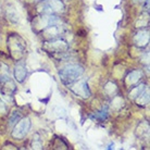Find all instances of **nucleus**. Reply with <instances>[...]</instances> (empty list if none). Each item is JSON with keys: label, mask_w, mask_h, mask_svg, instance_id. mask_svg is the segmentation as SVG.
I'll use <instances>...</instances> for the list:
<instances>
[{"label": "nucleus", "mask_w": 150, "mask_h": 150, "mask_svg": "<svg viewBox=\"0 0 150 150\" xmlns=\"http://www.w3.org/2000/svg\"><path fill=\"white\" fill-rule=\"evenodd\" d=\"M7 46L9 48V52L14 60H22L24 54H25L26 44L21 36L16 34L9 35V37L7 39Z\"/></svg>", "instance_id": "f257e3e1"}, {"label": "nucleus", "mask_w": 150, "mask_h": 150, "mask_svg": "<svg viewBox=\"0 0 150 150\" xmlns=\"http://www.w3.org/2000/svg\"><path fill=\"white\" fill-rule=\"evenodd\" d=\"M83 73H84V69L81 65L70 64V65H67L65 68L61 69L59 75H60V79L64 85H71L82 76Z\"/></svg>", "instance_id": "f03ea898"}, {"label": "nucleus", "mask_w": 150, "mask_h": 150, "mask_svg": "<svg viewBox=\"0 0 150 150\" xmlns=\"http://www.w3.org/2000/svg\"><path fill=\"white\" fill-rule=\"evenodd\" d=\"M64 10L62 0H42L37 6V11L40 14L56 15Z\"/></svg>", "instance_id": "7ed1b4c3"}, {"label": "nucleus", "mask_w": 150, "mask_h": 150, "mask_svg": "<svg viewBox=\"0 0 150 150\" xmlns=\"http://www.w3.org/2000/svg\"><path fill=\"white\" fill-rule=\"evenodd\" d=\"M44 49H45L46 51H48V52L63 54L67 51H69V44L60 37L53 38V39L45 41Z\"/></svg>", "instance_id": "20e7f679"}, {"label": "nucleus", "mask_w": 150, "mask_h": 150, "mask_svg": "<svg viewBox=\"0 0 150 150\" xmlns=\"http://www.w3.org/2000/svg\"><path fill=\"white\" fill-rule=\"evenodd\" d=\"M30 125H32V122L28 117H22L15 124L14 128L12 131V137L15 139H23L30 132Z\"/></svg>", "instance_id": "39448f33"}, {"label": "nucleus", "mask_w": 150, "mask_h": 150, "mask_svg": "<svg viewBox=\"0 0 150 150\" xmlns=\"http://www.w3.org/2000/svg\"><path fill=\"white\" fill-rule=\"evenodd\" d=\"M64 30H65V27L61 24V21L59 20V21L52 23L51 25H49L48 27H46L45 30H42V36L45 37V39L50 40L53 38L60 37L64 33Z\"/></svg>", "instance_id": "423d86ee"}, {"label": "nucleus", "mask_w": 150, "mask_h": 150, "mask_svg": "<svg viewBox=\"0 0 150 150\" xmlns=\"http://www.w3.org/2000/svg\"><path fill=\"white\" fill-rule=\"evenodd\" d=\"M71 90L75 95L82 98H88L90 96V90L88 88L86 81H79V82L75 83L74 86L71 87Z\"/></svg>", "instance_id": "0eeeda50"}, {"label": "nucleus", "mask_w": 150, "mask_h": 150, "mask_svg": "<svg viewBox=\"0 0 150 150\" xmlns=\"http://www.w3.org/2000/svg\"><path fill=\"white\" fill-rule=\"evenodd\" d=\"M134 42L136 46H138L140 48L146 47L149 42V32L148 30H139L134 36Z\"/></svg>", "instance_id": "6e6552de"}, {"label": "nucleus", "mask_w": 150, "mask_h": 150, "mask_svg": "<svg viewBox=\"0 0 150 150\" xmlns=\"http://www.w3.org/2000/svg\"><path fill=\"white\" fill-rule=\"evenodd\" d=\"M27 75L26 65L23 62H19L14 68V77L19 83H23Z\"/></svg>", "instance_id": "1a4fd4ad"}, {"label": "nucleus", "mask_w": 150, "mask_h": 150, "mask_svg": "<svg viewBox=\"0 0 150 150\" xmlns=\"http://www.w3.org/2000/svg\"><path fill=\"white\" fill-rule=\"evenodd\" d=\"M16 90V86H15L14 82L12 79H7L6 82L2 83L1 86V94L4 96H12Z\"/></svg>", "instance_id": "9d476101"}, {"label": "nucleus", "mask_w": 150, "mask_h": 150, "mask_svg": "<svg viewBox=\"0 0 150 150\" xmlns=\"http://www.w3.org/2000/svg\"><path fill=\"white\" fill-rule=\"evenodd\" d=\"M142 79V73L139 71H132L126 77V84L128 87H132L133 85H135L136 83L138 82L139 79Z\"/></svg>", "instance_id": "9b49d317"}, {"label": "nucleus", "mask_w": 150, "mask_h": 150, "mask_svg": "<svg viewBox=\"0 0 150 150\" xmlns=\"http://www.w3.org/2000/svg\"><path fill=\"white\" fill-rule=\"evenodd\" d=\"M10 79V69L6 63H0V83L6 82Z\"/></svg>", "instance_id": "f8f14e48"}, {"label": "nucleus", "mask_w": 150, "mask_h": 150, "mask_svg": "<svg viewBox=\"0 0 150 150\" xmlns=\"http://www.w3.org/2000/svg\"><path fill=\"white\" fill-rule=\"evenodd\" d=\"M135 101L137 102V105H146L149 102V96H148V91H146V88L140 93L138 97L135 99Z\"/></svg>", "instance_id": "ddd939ff"}, {"label": "nucleus", "mask_w": 150, "mask_h": 150, "mask_svg": "<svg viewBox=\"0 0 150 150\" xmlns=\"http://www.w3.org/2000/svg\"><path fill=\"white\" fill-rule=\"evenodd\" d=\"M132 89H131V97L135 100L136 98L138 97L139 95H140V93L143 91L146 87H145V84H140V85H137V86H132L131 87Z\"/></svg>", "instance_id": "4468645a"}, {"label": "nucleus", "mask_w": 150, "mask_h": 150, "mask_svg": "<svg viewBox=\"0 0 150 150\" xmlns=\"http://www.w3.org/2000/svg\"><path fill=\"white\" fill-rule=\"evenodd\" d=\"M23 117L22 113H21V111H19V110H15V111H13V112L11 113V115H10V119H9V124L10 125H15V124L18 123L21 119Z\"/></svg>", "instance_id": "2eb2a0df"}, {"label": "nucleus", "mask_w": 150, "mask_h": 150, "mask_svg": "<svg viewBox=\"0 0 150 150\" xmlns=\"http://www.w3.org/2000/svg\"><path fill=\"white\" fill-rule=\"evenodd\" d=\"M7 15H8L7 18L10 20L12 23H18V22H19V16H18V13H16V11H15L12 7L8 8V9H7Z\"/></svg>", "instance_id": "dca6fc26"}, {"label": "nucleus", "mask_w": 150, "mask_h": 150, "mask_svg": "<svg viewBox=\"0 0 150 150\" xmlns=\"http://www.w3.org/2000/svg\"><path fill=\"white\" fill-rule=\"evenodd\" d=\"M96 117H97L99 121H105V119L108 117V110H107V108L102 109L101 111H99V112L96 114Z\"/></svg>", "instance_id": "f3484780"}, {"label": "nucleus", "mask_w": 150, "mask_h": 150, "mask_svg": "<svg viewBox=\"0 0 150 150\" xmlns=\"http://www.w3.org/2000/svg\"><path fill=\"white\" fill-rule=\"evenodd\" d=\"M32 148H34V149H41V148H42V144H41L40 139L37 138L36 136H35V138L33 137V142H32Z\"/></svg>", "instance_id": "a211bd4d"}, {"label": "nucleus", "mask_w": 150, "mask_h": 150, "mask_svg": "<svg viewBox=\"0 0 150 150\" xmlns=\"http://www.w3.org/2000/svg\"><path fill=\"white\" fill-rule=\"evenodd\" d=\"M7 105L0 99V113H7Z\"/></svg>", "instance_id": "6ab92c4d"}, {"label": "nucleus", "mask_w": 150, "mask_h": 150, "mask_svg": "<svg viewBox=\"0 0 150 150\" xmlns=\"http://www.w3.org/2000/svg\"><path fill=\"white\" fill-rule=\"evenodd\" d=\"M135 1H137V2H140V1H144V0H135Z\"/></svg>", "instance_id": "aec40b11"}]
</instances>
